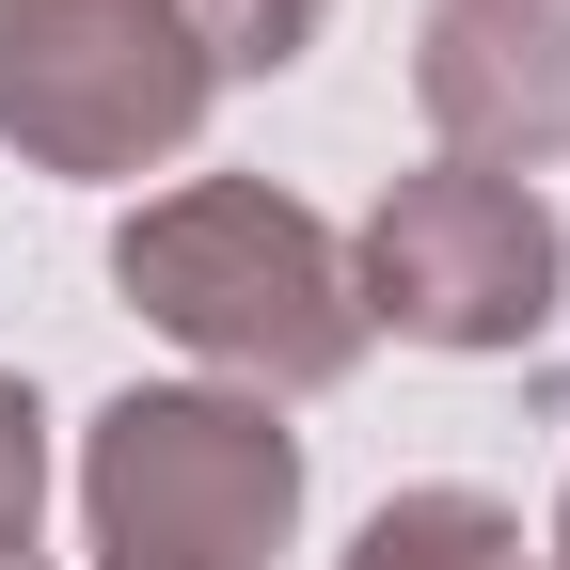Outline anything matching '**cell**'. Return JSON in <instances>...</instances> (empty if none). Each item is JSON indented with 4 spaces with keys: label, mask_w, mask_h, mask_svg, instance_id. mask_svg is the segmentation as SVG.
<instances>
[{
    "label": "cell",
    "mask_w": 570,
    "mask_h": 570,
    "mask_svg": "<svg viewBox=\"0 0 570 570\" xmlns=\"http://www.w3.org/2000/svg\"><path fill=\"white\" fill-rule=\"evenodd\" d=\"M127 317H159L190 365H223L254 396H333L365 365V302H348V238L317 206H285L269 175H190L159 206H127L111 238Z\"/></svg>",
    "instance_id": "6da1fadb"
},
{
    "label": "cell",
    "mask_w": 570,
    "mask_h": 570,
    "mask_svg": "<svg viewBox=\"0 0 570 570\" xmlns=\"http://www.w3.org/2000/svg\"><path fill=\"white\" fill-rule=\"evenodd\" d=\"M80 523L96 570H269L302 523V444L269 428V396H111L80 428Z\"/></svg>",
    "instance_id": "7a4b0ae2"
},
{
    "label": "cell",
    "mask_w": 570,
    "mask_h": 570,
    "mask_svg": "<svg viewBox=\"0 0 570 570\" xmlns=\"http://www.w3.org/2000/svg\"><path fill=\"white\" fill-rule=\"evenodd\" d=\"M348 302H365V333H412V348H539L554 302H570V238H554L539 175L428 159L365 206Z\"/></svg>",
    "instance_id": "3957f363"
},
{
    "label": "cell",
    "mask_w": 570,
    "mask_h": 570,
    "mask_svg": "<svg viewBox=\"0 0 570 570\" xmlns=\"http://www.w3.org/2000/svg\"><path fill=\"white\" fill-rule=\"evenodd\" d=\"M206 96L223 80L175 0H0V142L32 175H159Z\"/></svg>",
    "instance_id": "277c9868"
},
{
    "label": "cell",
    "mask_w": 570,
    "mask_h": 570,
    "mask_svg": "<svg viewBox=\"0 0 570 570\" xmlns=\"http://www.w3.org/2000/svg\"><path fill=\"white\" fill-rule=\"evenodd\" d=\"M412 96H428V127H444V159L539 175L570 142V0H428Z\"/></svg>",
    "instance_id": "5b68a950"
},
{
    "label": "cell",
    "mask_w": 570,
    "mask_h": 570,
    "mask_svg": "<svg viewBox=\"0 0 570 570\" xmlns=\"http://www.w3.org/2000/svg\"><path fill=\"white\" fill-rule=\"evenodd\" d=\"M333 570H539V539L491 508V491H396Z\"/></svg>",
    "instance_id": "8992f818"
},
{
    "label": "cell",
    "mask_w": 570,
    "mask_h": 570,
    "mask_svg": "<svg viewBox=\"0 0 570 570\" xmlns=\"http://www.w3.org/2000/svg\"><path fill=\"white\" fill-rule=\"evenodd\" d=\"M190 48H206V80H285L317 32H333V0H175Z\"/></svg>",
    "instance_id": "52a82bcc"
},
{
    "label": "cell",
    "mask_w": 570,
    "mask_h": 570,
    "mask_svg": "<svg viewBox=\"0 0 570 570\" xmlns=\"http://www.w3.org/2000/svg\"><path fill=\"white\" fill-rule=\"evenodd\" d=\"M32 508H48V412L32 381H0V554H32Z\"/></svg>",
    "instance_id": "ba28073f"
},
{
    "label": "cell",
    "mask_w": 570,
    "mask_h": 570,
    "mask_svg": "<svg viewBox=\"0 0 570 570\" xmlns=\"http://www.w3.org/2000/svg\"><path fill=\"white\" fill-rule=\"evenodd\" d=\"M539 570H570V508H554V539H539Z\"/></svg>",
    "instance_id": "9c48e42d"
},
{
    "label": "cell",
    "mask_w": 570,
    "mask_h": 570,
    "mask_svg": "<svg viewBox=\"0 0 570 570\" xmlns=\"http://www.w3.org/2000/svg\"><path fill=\"white\" fill-rule=\"evenodd\" d=\"M0 570H48V554H0Z\"/></svg>",
    "instance_id": "30bf717a"
}]
</instances>
